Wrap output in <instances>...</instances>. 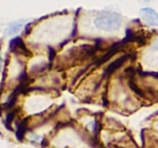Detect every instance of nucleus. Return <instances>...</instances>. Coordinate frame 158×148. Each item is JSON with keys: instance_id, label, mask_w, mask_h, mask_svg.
Here are the masks:
<instances>
[{"instance_id": "f257e3e1", "label": "nucleus", "mask_w": 158, "mask_h": 148, "mask_svg": "<svg viewBox=\"0 0 158 148\" xmlns=\"http://www.w3.org/2000/svg\"><path fill=\"white\" fill-rule=\"evenodd\" d=\"M94 26L99 30L105 31V32H112L119 29L121 26V20L117 17H99L94 20Z\"/></svg>"}, {"instance_id": "f03ea898", "label": "nucleus", "mask_w": 158, "mask_h": 148, "mask_svg": "<svg viewBox=\"0 0 158 148\" xmlns=\"http://www.w3.org/2000/svg\"><path fill=\"white\" fill-rule=\"evenodd\" d=\"M141 18L151 26H158V14L151 7H144L140 11Z\"/></svg>"}, {"instance_id": "7ed1b4c3", "label": "nucleus", "mask_w": 158, "mask_h": 148, "mask_svg": "<svg viewBox=\"0 0 158 148\" xmlns=\"http://www.w3.org/2000/svg\"><path fill=\"white\" fill-rule=\"evenodd\" d=\"M24 21H20V22H17V23H14L11 25H9V27L6 29V33L8 35H14V34H17L19 31H20L22 28L24 27Z\"/></svg>"}, {"instance_id": "20e7f679", "label": "nucleus", "mask_w": 158, "mask_h": 148, "mask_svg": "<svg viewBox=\"0 0 158 148\" xmlns=\"http://www.w3.org/2000/svg\"><path fill=\"white\" fill-rule=\"evenodd\" d=\"M145 1H149V0H145Z\"/></svg>"}]
</instances>
